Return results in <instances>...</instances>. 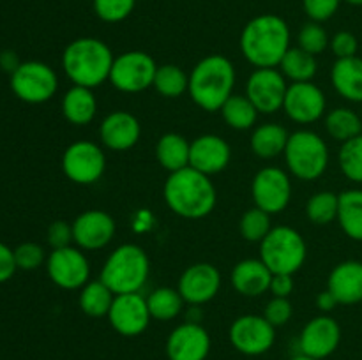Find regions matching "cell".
Listing matches in <instances>:
<instances>
[{
    "label": "cell",
    "instance_id": "1",
    "mask_svg": "<svg viewBox=\"0 0 362 360\" xmlns=\"http://www.w3.org/2000/svg\"><path fill=\"white\" fill-rule=\"evenodd\" d=\"M290 27L278 14H258L244 25L240 32V52L255 67H279L290 46Z\"/></svg>",
    "mask_w": 362,
    "mask_h": 360
},
{
    "label": "cell",
    "instance_id": "2",
    "mask_svg": "<svg viewBox=\"0 0 362 360\" xmlns=\"http://www.w3.org/2000/svg\"><path fill=\"white\" fill-rule=\"evenodd\" d=\"M163 198L173 214L191 221L207 217L218 203V193L211 176L191 166L170 173L163 187Z\"/></svg>",
    "mask_w": 362,
    "mask_h": 360
},
{
    "label": "cell",
    "instance_id": "3",
    "mask_svg": "<svg viewBox=\"0 0 362 360\" xmlns=\"http://www.w3.org/2000/svg\"><path fill=\"white\" fill-rule=\"evenodd\" d=\"M237 73L232 60L225 55H207L193 67L189 73L191 101L200 109L209 113L219 112L233 95Z\"/></svg>",
    "mask_w": 362,
    "mask_h": 360
},
{
    "label": "cell",
    "instance_id": "4",
    "mask_svg": "<svg viewBox=\"0 0 362 360\" xmlns=\"http://www.w3.org/2000/svg\"><path fill=\"white\" fill-rule=\"evenodd\" d=\"M113 55L112 48L98 37L73 39L62 52L64 74L73 85L94 90L110 80Z\"/></svg>",
    "mask_w": 362,
    "mask_h": 360
},
{
    "label": "cell",
    "instance_id": "5",
    "mask_svg": "<svg viewBox=\"0 0 362 360\" xmlns=\"http://www.w3.org/2000/svg\"><path fill=\"white\" fill-rule=\"evenodd\" d=\"M151 275V260L138 244H122L106 258L101 268V279L115 295L140 293Z\"/></svg>",
    "mask_w": 362,
    "mask_h": 360
},
{
    "label": "cell",
    "instance_id": "6",
    "mask_svg": "<svg viewBox=\"0 0 362 360\" xmlns=\"http://www.w3.org/2000/svg\"><path fill=\"white\" fill-rule=\"evenodd\" d=\"M283 157L290 175L303 182H311L327 172L331 154L320 134L311 129H299L290 133Z\"/></svg>",
    "mask_w": 362,
    "mask_h": 360
},
{
    "label": "cell",
    "instance_id": "7",
    "mask_svg": "<svg viewBox=\"0 0 362 360\" xmlns=\"http://www.w3.org/2000/svg\"><path fill=\"white\" fill-rule=\"evenodd\" d=\"M306 258V240L292 226H272L260 242V260L272 274L296 275L304 267Z\"/></svg>",
    "mask_w": 362,
    "mask_h": 360
},
{
    "label": "cell",
    "instance_id": "8",
    "mask_svg": "<svg viewBox=\"0 0 362 360\" xmlns=\"http://www.w3.org/2000/svg\"><path fill=\"white\" fill-rule=\"evenodd\" d=\"M11 90L27 104H42L59 90V76L52 66L39 60H27L11 73Z\"/></svg>",
    "mask_w": 362,
    "mask_h": 360
},
{
    "label": "cell",
    "instance_id": "9",
    "mask_svg": "<svg viewBox=\"0 0 362 360\" xmlns=\"http://www.w3.org/2000/svg\"><path fill=\"white\" fill-rule=\"evenodd\" d=\"M158 64L147 52L131 49L115 56L110 73V83L124 94H140L154 85Z\"/></svg>",
    "mask_w": 362,
    "mask_h": 360
},
{
    "label": "cell",
    "instance_id": "10",
    "mask_svg": "<svg viewBox=\"0 0 362 360\" xmlns=\"http://www.w3.org/2000/svg\"><path fill=\"white\" fill-rule=\"evenodd\" d=\"M62 172L67 179L78 186H92L105 175L106 155L98 143L90 140H80L71 143L64 150Z\"/></svg>",
    "mask_w": 362,
    "mask_h": 360
},
{
    "label": "cell",
    "instance_id": "11",
    "mask_svg": "<svg viewBox=\"0 0 362 360\" xmlns=\"http://www.w3.org/2000/svg\"><path fill=\"white\" fill-rule=\"evenodd\" d=\"M46 274L60 289H81L90 281V263L76 246L52 249L46 258Z\"/></svg>",
    "mask_w": 362,
    "mask_h": 360
},
{
    "label": "cell",
    "instance_id": "12",
    "mask_svg": "<svg viewBox=\"0 0 362 360\" xmlns=\"http://www.w3.org/2000/svg\"><path fill=\"white\" fill-rule=\"evenodd\" d=\"M230 344L246 356H260L276 342V327L264 314H243L235 318L228 330Z\"/></svg>",
    "mask_w": 362,
    "mask_h": 360
},
{
    "label": "cell",
    "instance_id": "13",
    "mask_svg": "<svg viewBox=\"0 0 362 360\" xmlns=\"http://www.w3.org/2000/svg\"><path fill=\"white\" fill-rule=\"evenodd\" d=\"M251 196L255 207L274 215L285 210L292 200V179L290 173L278 166H265L251 182Z\"/></svg>",
    "mask_w": 362,
    "mask_h": 360
},
{
    "label": "cell",
    "instance_id": "14",
    "mask_svg": "<svg viewBox=\"0 0 362 360\" xmlns=\"http://www.w3.org/2000/svg\"><path fill=\"white\" fill-rule=\"evenodd\" d=\"M288 81L278 67L255 69L246 81V97L262 115H272L283 109Z\"/></svg>",
    "mask_w": 362,
    "mask_h": 360
},
{
    "label": "cell",
    "instance_id": "15",
    "mask_svg": "<svg viewBox=\"0 0 362 360\" xmlns=\"http://www.w3.org/2000/svg\"><path fill=\"white\" fill-rule=\"evenodd\" d=\"M299 353L325 360L339 348L341 327L331 314H318L303 327L299 335Z\"/></svg>",
    "mask_w": 362,
    "mask_h": 360
},
{
    "label": "cell",
    "instance_id": "16",
    "mask_svg": "<svg viewBox=\"0 0 362 360\" xmlns=\"http://www.w3.org/2000/svg\"><path fill=\"white\" fill-rule=\"evenodd\" d=\"M108 321L113 330L124 337H136L148 328L152 316L148 313L147 299L140 293L115 295L108 313Z\"/></svg>",
    "mask_w": 362,
    "mask_h": 360
},
{
    "label": "cell",
    "instance_id": "17",
    "mask_svg": "<svg viewBox=\"0 0 362 360\" xmlns=\"http://www.w3.org/2000/svg\"><path fill=\"white\" fill-rule=\"evenodd\" d=\"M325 108H327V99H325L324 90L313 81L288 85L283 112L292 122L300 124V126L318 122L325 115Z\"/></svg>",
    "mask_w": 362,
    "mask_h": 360
},
{
    "label": "cell",
    "instance_id": "18",
    "mask_svg": "<svg viewBox=\"0 0 362 360\" xmlns=\"http://www.w3.org/2000/svg\"><path fill=\"white\" fill-rule=\"evenodd\" d=\"M184 302L193 307H200L211 302L221 289V272L207 261L193 263L180 274L177 284Z\"/></svg>",
    "mask_w": 362,
    "mask_h": 360
},
{
    "label": "cell",
    "instance_id": "19",
    "mask_svg": "<svg viewBox=\"0 0 362 360\" xmlns=\"http://www.w3.org/2000/svg\"><path fill=\"white\" fill-rule=\"evenodd\" d=\"M71 224H73V242L81 251L105 249L117 232L115 219L108 212L99 208L81 212Z\"/></svg>",
    "mask_w": 362,
    "mask_h": 360
},
{
    "label": "cell",
    "instance_id": "20",
    "mask_svg": "<svg viewBox=\"0 0 362 360\" xmlns=\"http://www.w3.org/2000/svg\"><path fill=\"white\" fill-rule=\"evenodd\" d=\"M211 346L207 328L198 321H186L170 332L165 352L168 360H207Z\"/></svg>",
    "mask_w": 362,
    "mask_h": 360
},
{
    "label": "cell",
    "instance_id": "21",
    "mask_svg": "<svg viewBox=\"0 0 362 360\" xmlns=\"http://www.w3.org/2000/svg\"><path fill=\"white\" fill-rule=\"evenodd\" d=\"M232 159V148L228 141L219 134H202L191 141L189 166L204 175H218L225 172Z\"/></svg>",
    "mask_w": 362,
    "mask_h": 360
},
{
    "label": "cell",
    "instance_id": "22",
    "mask_svg": "<svg viewBox=\"0 0 362 360\" xmlns=\"http://www.w3.org/2000/svg\"><path fill=\"white\" fill-rule=\"evenodd\" d=\"M141 136V124L133 113L112 112L99 124V140L112 152H126L136 147Z\"/></svg>",
    "mask_w": 362,
    "mask_h": 360
},
{
    "label": "cell",
    "instance_id": "23",
    "mask_svg": "<svg viewBox=\"0 0 362 360\" xmlns=\"http://www.w3.org/2000/svg\"><path fill=\"white\" fill-rule=\"evenodd\" d=\"M271 279L272 272L260 258L240 260L230 274L232 288L239 295L247 296V299H255V296H262L264 293H267L271 288Z\"/></svg>",
    "mask_w": 362,
    "mask_h": 360
},
{
    "label": "cell",
    "instance_id": "24",
    "mask_svg": "<svg viewBox=\"0 0 362 360\" xmlns=\"http://www.w3.org/2000/svg\"><path fill=\"white\" fill-rule=\"evenodd\" d=\"M327 289L339 306L362 302V261L346 260L336 265L327 279Z\"/></svg>",
    "mask_w": 362,
    "mask_h": 360
},
{
    "label": "cell",
    "instance_id": "25",
    "mask_svg": "<svg viewBox=\"0 0 362 360\" xmlns=\"http://www.w3.org/2000/svg\"><path fill=\"white\" fill-rule=\"evenodd\" d=\"M60 109H62L64 119L73 126H88L98 115V97L92 88L73 85L64 92Z\"/></svg>",
    "mask_w": 362,
    "mask_h": 360
},
{
    "label": "cell",
    "instance_id": "26",
    "mask_svg": "<svg viewBox=\"0 0 362 360\" xmlns=\"http://www.w3.org/2000/svg\"><path fill=\"white\" fill-rule=\"evenodd\" d=\"M331 83L345 101L362 104V59H336L331 69Z\"/></svg>",
    "mask_w": 362,
    "mask_h": 360
},
{
    "label": "cell",
    "instance_id": "27",
    "mask_svg": "<svg viewBox=\"0 0 362 360\" xmlns=\"http://www.w3.org/2000/svg\"><path fill=\"white\" fill-rule=\"evenodd\" d=\"M290 133L276 122L260 124L251 133V150L260 159H274L285 154Z\"/></svg>",
    "mask_w": 362,
    "mask_h": 360
},
{
    "label": "cell",
    "instance_id": "28",
    "mask_svg": "<svg viewBox=\"0 0 362 360\" xmlns=\"http://www.w3.org/2000/svg\"><path fill=\"white\" fill-rule=\"evenodd\" d=\"M191 143L179 133H165L156 143V159L168 173H175L189 166Z\"/></svg>",
    "mask_w": 362,
    "mask_h": 360
},
{
    "label": "cell",
    "instance_id": "29",
    "mask_svg": "<svg viewBox=\"0 0 362 360\" xmlns=\"http://www.w3.org/2000/svg\"><path fill=\"white\" fill-rule=\"evenodd\" d=\"M336 221L349 239L362 242V189H346L339 193Z\"/></svg>",
    "mask_w": 362,
    "mask_h": 360
},
{
    "label": "cell",
    "instance_id": "30",
    "mask_svg": "<svg viewBox=\"0 0 362 360\" xmlns=\"http://www.w3.org/2000/svg\"><path fill=\"white\" fill-rule=\"evenodd\" d=\"M115 293L101 281H88L78 295V306L87 316L90 318H105L108 316L110 307H112Z\"/></svg>",
    "mask_w": 362,
    "mask_h": 360
},
{
    "label": "cell",
    "instance_id": "31",
    "mask_svg": "<svg viewBox=\"0 0 362 360\" xmlns=\"http://www.w3.org/2000/svg\"><path fill=\"white\" fill-rule=\"evenodd\" d=\"M278 69L281 71V74L286 78V81L303 83V81H313V78L317 76L318 62L317 56L310 55V53H306L304 49H300L299 46H296V48L292 46V48L286 52V55L283 56Z\"/></svg>",
    "mask_w": 362,
    "mask_h": 360
},
{
    "label": "cell",
    "instance_id": "32",
    "mask_svg": "<svg viewBox=\"0 0 362 360\" xmlns=\"http://www.w3.org/2000/svg\"><path fill=\"white\" fill-rule=\"evenodd\" d=\"M148 313H151L152 320L156 321H172L177 316H180L184 309V299L180 296L179 289L168 288V286H161L148 293L147 296Z\"/></svg>",
    "mask_w": 362,
    "mask_h": 360
},
{
    "label": "cell",
    "instance_id": "33",
    "mask_svg": "<svg viewBox=\"0 0 362 360\" xmlns=\"http://www.w3.org/2000/svg\"><path fill=\"white\" fill-rule=\"evenodd\" d=\"M221 112L223 120L226 126L233 131H250L253 129L258 119V109L253 102L246 97V94H233L228 101L223 104Z\"/></svg>",
    "mask_w": 362,
    "mask_h": 360
},
{
    "label": "cell",
    "instance_id": "34",
    "mask_svg": "<svg viewBox=\"0 0 362 360\" xmlns=\"http://www.w3.org/2000/svg\"><path fill=\"white\" fill-rule=\"evenodd\" d=\"M325 131L332 140L345 143L362 134V116L350 108H334L325 115Z\"/></svg>",
    "mask_w": 362,
    "mask_h": 360
},
{
    "label": "cell",
    "instance_id": "35",
    "mask_svg": "<svg viewBox=\"0 0 362 360\" xmlns=\"http://www.w3.org/2000/svg\"><path fill=\"white\" fill-rule=\"evenodd\" d=\"M152 87L163 97L177 99L187 92L189 74L182 67L177 66V64H163V66H158Z\"/></svg>",
    "mask_w": 362,
    "mask_h": 360
},
{
    "label": "cell",
    "instance_id": "36",
    "mask_svg": "<svg viewBox=\"0 0 362 360\" xmlns=\"http://www.w3.org/2000/svg\"><path fill=\"white\" fill-rule=\"evenodd\" d=\"M339 194L332 191H318L308 200L306 217L317 226H327L338 219Z\"/></svg>",
    "mask_w": 362,
    "mask_h": 360
},
{
    "label": "cell",
    "instance_id": "37",
    "mask_svg": "<svg viewBox=\"0 0 362 360\" xmlns=\"http://www.w3.org/2000/svg\"><path fill=\"white\" fill-rule=\"evenodd\" d=\"M338 164L345 179L354 184H362V134L341 143Z\"/></svg>",
    "mask_w": 362,
    "mask_h": 360
},
{
    "label": "cell",
    "instance_id": "38",
    "mask_svg": "<svg viewBox=\"0 0 362 360\" xmlns=\"http://www.w3.org/2000/svg\"><path fill=\"white\" fill-rule=\"evenodd\" d=\"M272 229L271 214L264 212L262 208L253 207L243 214L239 221V232L246 242L260 244L269 232Z\"/></svg>",
    "mask_w": 362,
    "mask_h": 360
},
{
    "label": "cell",
    "instance_id": "39",
    "mask_svg": "<svg viewBox=\"0 0 362 360\" xmlns=\"http://www.w3.org/2000/svg\"><path fill=\"white\" fill-rule=\"evenodd\" d=\"M329 41H331V37H329L327 30L317 21L304 23L300 27L299 35H297V46L313 56L324 53L329 48Z\"/></svg>",
    "mask_w": 362,
    "mask_h": 360
},
{
    "label": "cell",
    "instance_id": "40",
    "mask_svg": "<svg viewBox=\"0 0 362 360\" xmlns=\"http://www.w3.org/2000/svg\"><path fill=\"white\" fill-rule=\"evenodd\" d=\"M136 2L138 0H92V9L105 23H120L131 16Z\"/></svg>",
    "mask_w": 362,
    "mask_h": 360
},
{
    "label": "cell",
    "instance_id": "41",
    "mask_svg": "<svg viewBox=\"0 0 362 360\" xmlns=\"http://www.w3.org/2000/svg\"><path fill=\"white\" fill-rule=\"evenodd\" d=\"M46 253L42 246L35 242H23L14 247V260H16L18 270H37L41 265H46Z\"/></svg>",
    "mask_w": 362,
    "mask_h": 360
},
{
    "label": "cell",
    "instance_id": "42",
    "mask_svg": "<svg viewBox=\"0 0 362 360\" xmlns=\"http://www.w3.org/2000/svg\"><path fill=\"white\" fill-rule=\"evenodd\" d=\"M343 0H303V11L310 21L325 23L339 11Z\"/></svg>",
    "mask_w": 362,
    "mask_h": 360
},
{
    "label": "cell",
    "instance_id": "43",
    "mask_svg": "<svg viewBox=\"0 0 362 360\" xmlns=\"http://www.w3.org/2000/svg\"><path fill=\"white\" fill-rule=\"evenodd\" d=\"M293 316V307L288 299H279L272 296L264 309V318L272 325V327H285Z\"/></svg>",
    "mask_w": 362,
    "mask_h": 360
},
{
    "label": "cell",
    "instance_id": "44",
    "mask_svg": "<svg viewBox=\"0 0 362 360\" xmlns=\"http://www.w3.org/2000/svg\"><path fill=\"white\" fill-rule=\"evenodd\" d=\"M329 49H331L336 59H350V56L357 55L359 41H357V37L352 32L339 30L329 41Z\"/></svg>",
    "mask_w": 362,
    "mask_h": 360
},
{
    "label": "cell",
    "instance_id": "45",
    "mask_svg": "<svg viewBox=\"0 0 362 360\" xmlns=\"http://www.w3.org/2000/svg\"><path fill=\"white\" fill-rule=\"evenodd\" d=\"M46 240H48L52 249H62V247L71 246L73 242V224L67 221H53L46 232Z\"/></svg>",
    "mask_w": 362,
    "mask_h": 360
},
{
    "label": "cell",
    "instance_id": "46",
    "mask_svg": "<svg viewBox=\"0 0 362 360\" xmlns=\"http://www.w3.org/2000/svg\"><path fill=\"white\" fill-rule=\"evenodd\" d=\"M16 260H14V249L0 242V284L9 281L16 274Z\"/></svg>",
    "mask_w": 362,
    "mask_h": 360
},
{
    "label": "cell",
    "instance_id": "47",
    "mask_svg": "<svg viewBox=\"0 0 362 360\" xmlns=\"http://www.w3.org/2000/svg\"><path fill=\"white\" fill-rule=\"evenodd\" d=\"M296 289V281H293V275L290 274H272L271 279V288L269 292L272 293V296H279V299H290V295Z\"/></svg>",
    "mask_w": 362,
    "mask_h": 360
},
{
    "label": "cell",
    "instance_id": "48",
    "mask_svg": "<svg viewBox=\"0 0 362 360\" xmlns=\"http://www.w3.org/2000/svg\"><path fill=\"white\" fill-rule=\"evenodd\" d=\"M338 306H339L338 300H336V296L332 295V293L329 292V289H325V292L318 293L317 307H318V311H320L322 314L332 313V311H334Z\"/></svg>",
    "mask_w": 362,
    "mask_h": 360
},
{
    "label": "cell",
    "instance_id": "49",
    "mask_svg": "<svg viewBox=\"0 0 362 360\" xmlns=\"http://www.w3.org/2000/svg\"><path fill=\"white\" fill-rule=\"evenodd\" d=\"M20 64L21 62H20V59H18V55L14 52H11V49H6V52L0 53V67H2L4 71L14 73Z\"/></svg>",
    "mask_w": 362,
    "mask_h": 360
},
{
    "label": "cell",
    "instance_id": "50",
    "mask_svg": "<svg viewBox=\"0 0 362 360\" xmlns=\"http://www.w3.org/2000/svg\"><path fill=\"white\" fill-rule=\"evenodd\" d=\"M288 360H317V359H311V356H306V355H303V353H299V355H293L292 359H288Z\"/></svg>",
    "mask_w": 362,
    "mask_h": 360
},
{
    "label": "cell",
    "instance_id": "51",
    "mask_svg": "<svg viewBox=\"0 0 362 360\" xmlns=\"http://www.w3.org/2000/svg\"><path fill=\"white\" fill-rule=\"evenodd\" d=\"M343 2L350 4V6H356V7H362V0H343Z\"/></svg>",
    "mask_w": 362,
    "mask_h": 360
},
{
    "label": "cell",
    "instance_id": "52",
    "mask_svg": "<svg viewBox=\"0 0 362 360\" xmlns=\"http://www.w3.org/2000/svg\"><path fill=\"white\" fill-rule=\"evenodd\" d=\"M361 116H362V112H361Z\"/></svg>",
    "mask_w": 362,
    "mask_h": 360
}]
</instances>
